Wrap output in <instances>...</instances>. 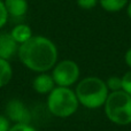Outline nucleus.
Listing matches in <instances>:
<instances>
[{
    "instance_id": "obj_1",
    "label": "nucleus",
    "mask_w": 131,
    "mask_h": 131,
    "mask_svg": "<svg viewBox=\"0 0 131 131\" xmlns=\"http://www.w3.org/2000/svg\"><path fill=\"white\" fill-rule=\"evenodd\" d=\"M22 64L35 72H47L58 62L57 45L45 36H32L18 47Z\"/></svg>"
},
{
    "instance_id": "obj_2",
    "label": "nucleus",
    "mask_w": 131,
    "mask_h": 131,
    "mask_svg": "<svg viewBox=\"0 0 131 131\" xmlns=\"http://www.w3.org/2000/svg\"><path fill=\"white\" fill-rule=\"evenodd\" d=\"M75 93L79 105H83L89 109H97L105 105L109 94V90L106 85V82L101 78L88 76L77 84Z\"/></svg>"
},
{
    "instance_id": "obj_3",
    "label": "nucleus",
    "mask_w": 131,
    "mask_h": 131,
    "mask_svg": "<svg viewBox=\"0 0 131 131\" xmlns=\"http://www.w3.org/2000/svg\"><path fill=\"white\" fill-rule=\"evenodd\" d=\"M78 106L77 95L70 88L55 86L47 95V108L57 117H70L77 112Z\"/></svg>"
},
{
    "instance_id": "obj_4",
    "label": "nucleus",
    "mask_w": 131,
    "mask_h": 131,
    "mask_svg": "<svg viewBox=\"0 0 131 131\" xmlns=\"http://www.w3.org/2000/svg\"><path fill=\"white\" fill-rule=\"evenodd\" d=\"M105 114L112 123L116 125H128L131 123V95L123 90L109 92L104 105Z\"/></svg>"
},
{
    "instance_id": "obj_5",
    "label": "nucleus",
    "mask_w": 131,
    "mask_h": 131,
    "mask_svg": "<svg viewBox=\"0 0 131 131\" xmlns=\"http://www.w3.org/2000/svg\"><path fill=\"white\" fill-rule=\"evenodd\" d=\"M81 70L78 64L72 60H62L53 67L52 77L58 86L70 88L79 78Z\"/></svg>"
},
{
    "instance_id": "obj_6",
    "label": "nucleus",
    "mask_w": 131,
    "mask_h": 131,
    "mask_svg": "<svg viewBox=\"0 0 131 131\" xmlns=\"http://www.w3.org/2000/svg\"><path fill=\"white\" fill-rule=\"evenodd\" d=\"M6 116L9 121L14 123H24L30 124L31 122V114L24 102L18 99H12L6 105Z\"/></svg>"
},
{
    "instance_id": "obj_7",
    "label": "nucleus",
    "mask_w": 131,
    "mask_h": 131,
    "mask_svg": "<svg viewBox=\"0 0 131 131\" xmlns=\"http://www.w3.org/2000/svg\"><path fill=\"white\" fill-rule=\"evenodd\" d=\"M18 45L14 38L12 37L10 32H0V58L5 60H9L17 54Z\"/></svg>"
},
{
    "instance_id": "obj_8",
    "label": "nucleus",
    "mask_w": 131,
    "mask_h": 131,
    "mask_svg": "<svg viewBox=\"0 0 131 131\" xmlns=\"http://www.w3.org/2000/svg\"><path fill=\"white\" fill-rule=\"evenodd\" d=\"M55 85L57 84H55L52 75L47 74V72H39V75H37L32 81L34 90L40 94H48L55 88Z\"/></svg>"
},
{
    "instance_id": "obj_9",
    "label": "nucleus",
    "mask_w": 131,
    "mask_h": 131,
    "mask_svg": "<svg viewBox=\"0 0 131 131\" xmlns=\"http://www.w3.org/2000/svg\"><path fill=\"white\" fill-rule=\"evenodd\" d=\"M4 4L6 6L9 16L15 18L25 16V14L29 10L28 0H4Z\"/></svg>"
},
{
    "instance_id": "obj_10",
    "label": "nucleus",
    "mask_w": 131,
    "mask_h": 131,
    "mask_svg": "<svg viewBox=\"0 0 131 131\" xmlns=\"http://www.w3.org/2000/svg\"><path fill=\"white\" fill-rule=\"evenodd\" d=\"M10 35L14 38V40H15L18 45H22L23 43L29 40V39L34 36L31 28L28 24H24V23H20V24L15 25V27L10 30Z\"/></svg>"
},
{
    "instance_id": "obj_11",
    "label": "nucleus",
    "mask_w": 131,
    "mask_h": 131,
    "mask_svg": "<svg viewBox=\"0 0 131 131\" xmlns=\"http://www.w3.org/2000/svg\"><path fill=\"white\" fill-rule=\"evenodd\" d=\"M13 77V68L9 60H5L0 58V89L6 86Z\"/></svg>"
},
{
    "instance_id": "obj_12",
    "label": "nucleus",
    "mask_w": 131,
    "mask_h": 131,
    "mask_svg": "<svg viewBox=\"0 0 131 131\" xmlns=\"http://www.w3.org/2000/svg\"><path fill=\"white\" fill-rule=\"evenodd\" d=\"M129 0H99V5L108 13H117L125 8Z\"/></svg>"
},
{
    "instance_id": "obj_13",
    "label": "nucleus",
    "mask_w": 131,
    "mask_h": 131,
    "mask_svg": "<svg viewBox=\"0 0 131 131\" xmlns=\"http://www.w3.org/2000/svg\"><path fill=\"white\" fill-rule=\"evenodd\" d=\"M106 85L111 92L122 90V77L118 76H111L106 81Z\"/></svg>"
},
{
    "instance_id": "obj_14",
    "label": "nucleus",
    "mask_w": 131,
    "mask_h": 131,
    "mask_svg": "<svg viewBox=\"0 0 131 131\" xmlns=\"http://www.w3.org/2000/svg\"><path fill=\"white\" fill-rule=\"evenodd\" d=\"M9 18V14L6 9V6L4 4V0H0V29L4 28L7 24Z\"/></svg>"
},
{
    "instance_id": "obj_15",
    "label": "nucleus",
    "mask_w": 131,
    "mask_h": 131,
    "mask_svg": "<svg viewBox=\"0 0 131 131\" xmlns=\"http://www.w3.org/2000/svg\"><path fill=\"white\" fill-rule=\"evenodd\" d=\"M76 2L79 8L84 10H90L99 4V0H76Z\"/></svg>"
},
{
    "instance_id": "obj_16",
    "label": "nucleus",
    "mask_w": 131,
    "mask_h": 131,
    "mask_svg": "<svg viewBox=\"0 0 131 131\" xmlns=\"http://www.w3.org/2000/svg\"><path fill=\"white\" fill-rule=\"evenodd\" d=\"M122 90L131 95V69L122 76Z\"/></svg>"
},
{
    "instance_id": "obj_17",
    "label": "nucleus",
    "mask_w": 131,
    "mask_h": 131,
    "mask_svg": "<svg viewBox=\"0 0 131 131\" xmlns=\"http://www.w3.org/2000/svg\"><path fill=\"white\" fill-rule=\"evenodd\" d=\"M8 131H37L31 124H24V123H15L9 128Z\"/></svg>"
},
{
    "instance_id": "obj_18",
    "label": "nucleus",
    "mask_w": 131,
    "mask_h": 131,
    "mask_svg": "<svg viewBox=\"0 0 131 131\" xmlns=\"http://www.w3.org/2000/svg\"><path fill=\"white\" fill-rule=\"evenodd\" d=\"M10 127V121L8 120V117L0 114V131H8Z\"/></svg>"
},
{
    "instance_id": "obj_19",
    "label": "nucleus",
    "mask_w": 131,
    "mask_h": 131,
    "mask_svg": "<svg viewBox=\"0 0 131 131\" xmlns=\"http://www.w3.org/2000/svg\"><path fill=\"white\" fill-rule=\"evenodd\" d=\"M124 61L125 63H127V66L131 69V47L129 48V50L125 52V55H124Z\"/></svg>"
},
{
    "instance_id": "obj_20",
    "label": "nucleus",
    "mask_w": 131,
    "mask_h": 131,
    "mask_svg": "<svg viewBox=\"0 0 131 131\" xmlns=\"http://www.w3.org/2000/svg\"><path fill=\"white\" fill-rule=\"evenodd\" d=\"M125 9H127V15L129 16V18L131 20V1L128 2L127 7H125Z\"/></svg>"
}]
</instances>
